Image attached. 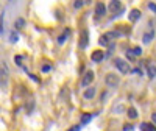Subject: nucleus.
Listing matches in <instances>:
<instances>
[{
  "label": "nucleus",
  "mask_w": 156,
  "mask_h": 131,
  "mask_svg": "<svg viewBox=\"0 0 156 131\" xmlns=\"http://www.w3.org/2000/svg\"><path fill=\"white\" fill-rule=\"evenodd\" d=\"M131 51H133V55H134V56H139V55L142 53V50H140V47H134V48H133Z\"/></svg>",
  "instance_id": "6ab92c4d"
},
{
  "label": "nucleus",
  "mask_w": 156,
  "mask_h": 131,
  "mask_svg": "<svg viewBox=\"0 0 156 131\" xmlns=\"http://www.w3.org/2000/svg\"><path fill=\"white\" fill-rule=\"evenodd\" d=\"M120 9V2H117V0H114V2L109 3V11L115 12V11H119Z\"/></svg>",
  "instance_id": "9d476101"
},
{
  "label": "nucleus",
  "mask_w": 156,
  "mask_h": 131,
  "mask_svg": "<svg viewBox=\"0 0 156 131\" xmlns=\"http://www.w3.org/2000/svg\"><path fill=\"white\" fill-rule=\"evenodd\" d=\"M9 41H11V42H17V41H19V34H17L16 31L11 33V34H9Z\"/></svg>",
  "instance_id": "a211bd4d"
},
{
  "label": "nucleus",
  "mask_w": 156,
  "mask_h": 131,
  "mask_svg": "<svg viewBox=\"0 0 156 131\" xmlns=\"http://www.w3.org/2000/svg\"><path fill=\"white\" fill-rule=\"evenodd\" d=\"M80 45H81V48L87 47V30H83V33H81V39H80Z\"/></svg>",
  "instance_id": "0eeeda50"
},
{
  "label": "nucleus",
  "mask_w": 156,
  "mask_h": 131,
  "mask_svg": "<svg viewBox=\"0 0 156 131\" xmlns=\"http://www.w3.org/2000/svg\"><path fill=\"white\" fill-rule=\"evenodd\" d=\"M139 17H140V11L139 9H131V12H129V16H128V19L131 20V22L137 20Z\"/></svg>",
  "instance_id": "423d86ee"
},
{
  "label": "nucleus",
  "mask_w": 156,
  "mask_h": 131,
  "mask_svg": "<svg viewBox=\"0 0 156 131\" xmlns=\"http://www.w3.org/2000/svg\"><path fill=\"white\" fill-rule=\"evenodd\" d=\"M147 73H148L150 78H154V76H156V67H154L153 64H148V66H147Z\"/></svg>",
  "instance_id": "1a4fd4ad"
},
{
  "label": "nucleus",
  "mask_w": 156,
  "mask_h": 131,
  "mask_svg": "<svg viewBox=\"0 0 156 131\" xmlns=\"http://www.w3.org/2000/svg\"><path fill=\"white\" fill-rule=\"evenodd\" d=\"M106 12V6H105V3H97V6H95V14L97 16H103Z\"/></svg>",
  "instance_id": "39448f33"
},
{
  "label": "nucleus",
  "mask_w": 156,
  "mask_h": 131,
  "mask_svg": "<svg viewBox=\"0 0 156 131\" xmlns=\"http://www.w3.org/2000/svg\"><path fill=\"white\" fill-rule=\"evenodd\" d=\"M14 61H16L17 64H20V62H22V56H16V58H14Z\"/></svg>",
  "instance_id": "4be33fe9"
},
{
  "label": "nucleus",
  "mask_w": 156,
  "mask_h": 131,
  "mask_svg": "<svg viewBox=\"0 0 156 131\" xmlns=\"http://www.w3.org/2000/svg\"><path fill=\"white\" fill-rule=\"evenodd\" d=\"M69 34H70V31H69V30H66V31H64V33H62V34L58 37V42H59V44H64V42H66V39H67V36H69Z\"/></svg>",
  "instance_id": "4468645a"
},
{
  "label": "nucleus",
  "mask_w": 156,
  "mask_h": 131,
  "mask_svg": "<svg viewBox=\"0 0 156 131\" xmlns=\"http://www.w3.org/2000/svg\"><path fill=\"white\" fill-rule=\"evenodd\" d=\"M151 120H153V123H154V125H156V112H154V114H153V115H151Z\"/></svg>",
  "instance_id": "a878e982"
},
{
  "label": "nucleus",
  "mask_w": 156,
  "mask_h": 131,
  "mask_svg": "<svg viewBox=\"0 0 156 131\" xmlns=\"http://www.w3.org/2000/svg\"><path fill=\"white\" fill-rule=\"evenodd\" d=\"M92 80H94V72H92V70H87V72L84 73V76H83V80H81V86H83V87L89 86L90 83H92Z\"/></svg>",
  "instance_id": "f03ea898"
},
{
  "label": "nucleus",
  "mask_w": 156,
  "mask_h": 131,
  "mask_svg": "<svg viewBox=\"0 0 156 131\" xmlns=\"http://www.w3.org/2000/svg\"><path fill=\"white\" fill-rule=\"evenodd\" d=\"M94 95H95V89L94 87H89V89L84 90V98H92Z\"/></svg>",
  "instance_id": "ddd939ff"
},
{
  "label": "nucleus",
  "mask_w": 156,
  "mask_h": 131,
  "mask_svg": "<svg viewBox=\"0 0 156 131\" xmlns=\"http://www.w3.org/2000/svg\"><path fill=\"white\" fill-rule=\"evenodd\" d=\"M92 117H94V114H83V115H81V125L89 123L90 120H92Z\"/></svg>",
  "instance_id": "9b49d317"
},
{
  "label": "nucleus",
  "mask_w": 156,
  "mask_h": 131,
  "mask_svg": "<svg viewBox=\"0 0 156 131\" xmlns=\"http://www.w3.org/2000/svg\"><path fill=\"white\" fill-rule=\"evenodd\" d=\"M140 129L142 131H156V126H153L151 123H142L140 125Z\"/></svg>",
  "instance_id": "f8f14e48"
},
{
  "label": "nucleus",
  "mask_w": 156,
  "mask_h": 131,
  "mask_svg": "<svg viewBox=\"0 0 156 131\" xmlns=\"http://www.w3.org/2000/svg\"><path fill=\"white\" fill-rule=\"evenodd\" d=\"M98 42H100V45H108V44H109V39H108V34H106V36H101Z\"/></svg>",
  "instance_id": "f3484780"
},
{
  "label": "nucleus",
  "mask_w": 156,
  "mask_h": 131,
  "mask_svg": "<svg viewBox=\"0 0 156 131\" xmlns=\"http://www.w3.org/2000/svg\"><path fill=\"white\" fill-rule=\"evenodd\" d=\"M128 117H129V119H136V117H137V111L134 108H129L128 109Z\"/></svg>",
  "instance_id": "dca6fc26"
},
{
  "label": "nucleus",
  "mask_w": 156,
  "mask_h": 131,
  "mask_svg": "<svg viewBox=\"0 0 156 131\" xmlns=\"http://www.w3.org/2000/svg\"><path fill=\"white\" fill-rule=\"evenodd\" d=\"M105 81H106L108 86H117V84H119V76L114 75V73H108L105 76Z\"/></svg>",
  "instance_id": "7ed1b4c3"
},
{
  "label": "nucleus",
  "mask_w": 156,
  "mask_h": 131,
  "mask_svg": "<svg viewBox=\"0 0 156 131\" xmlns=\"http://www.w3.org/2000/svg\"><path fill=\"white\" fill-rule=\"evenodd\" d=\"M50 69H51L50 66H42V72H44V73H45V72H50Z\"/></svg>",
  "instance_id": "412c9836"
},
{
  "label": "nucleus",
  "mask_w": 156,
  "mask_h": 131,
  "mask_svg": "<svg viewBox=\"0 0 156 131\" xmlns=\"http://www.w3.org/2000/svg\"><path fill=\"white\" fill-rule=\"evenodd\" d=\"M83 5H84V2H81V0H76V2L73 3V6H75V8H81Z\"/></svg>",
  "instance_id": "aec40b11"
},
{
  "label": "nucleus",
  "mask_w": 156,
  "mask_h": 131,
  "mask_svg": "<svg viewBox=\"0 0 156 131\" xmlns=\"http://www.w3.org/2000/svg\"><path fill=\"white\" fill-rule=\"evenodd\" d=\"M80 128H81V126H73V128H70L69 131H80Z\"/></svg>",
  "instance_id": "393cba45"
},
{
  "label": "nucleus",
  "mask_w": 156,
  "mask_h": 131,
  "mask_svg": "<svg viewBox=\"0 0 156 131\" xmlns=\"http://www.w3.org/2000/svg\"><path fill=\"white\" fill-rule=\"evenodd\" d=\"M153 37H154V31L150 30L148 33L144 34V39H142V41H144V44H148V42H151V39H153Z\"/></svg>",
  "instance_id": "6e6552de"
},
{
  "label": "nucleus",
  "mask_w": 156,
  "mask_h": 131,
  "mask_svg": "<svg viewBox=\"0 0 156 131\" xmlns=\"http://www.w3.org/2000/svg\"><path fill=\"white\" fill-rule=\"evenodd\" d=\"M129 129H131V125H125L123 126V131H129Z\"/></svg>",
  "instance_id": "b1692460"
},
{
  "label": "nucleus",
  "mask_w": 156,
  "mask_h": 131,
  "mask_svg": "<svg viewBox=\"0 0 156 131\" xmlns=\"http://www.w3.org/2000/svg\"><path fill=\"white\" fill-rule=\"evenodd\" d=\"M148 8H150L151 11H156V5H153V3H150V5H148Z\"/></svg>",
  "instance_id": "5701e85b"
},
{
  "label": "nucleus",
  "mask_w": 156,
  "mask_h": 131,
  "mask_svg": "<svg viewBox=\"0 0 156 131\" xmlns=\"http://www.w3.org/2000/svg\"><path fill=\"white\" fill-rule=\"evenodd\" d=\"M90 58H92V61H94V62H100V61H103V58H105V53H103L101 50H95Z\"/></svg>",
  "instance_id": "20e7f679"
},
{
  "label": "nucleus",
  "mask_w": 156,
  "mask_h": 131,
  "mask_svg": "<svg viewBox=\"0 0 156 131\" xmlns=\"http://www.w3.org/2000/svg\"><path fill=\"white\" fill-rule=\"evenodd\" d=\"M114 64H115V67H117V70H119L120 73H128L129 72V64L125 61V59H120V58H117L115 61H114Z\"/></svg>",
  "instance_id": "f257e3e1"
},
{
  "label": "nucleus",
  "mask_w": 156,
  "mask_h": 131,
  "mask_svg": "<svg viewBox=\"0 0 156 131\" xmlns=\"http://www.w3.org/2000/svg\"><path fill=\"white\" fill-rule=\"evenodd\" d=\"M23 25H25V20H23L22 17H19V19H17V20L14 22V27H16L17 30H20V28L23 27Z\"/></svg>",
  "instance_id": "2eb2a0df"
}]
</instances>
